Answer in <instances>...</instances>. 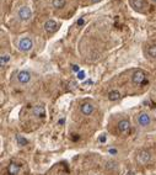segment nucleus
<instances>
[{"label": "nucleus", "mask_w": 156, "mask_h": 175, "mask_svg": "<svg viewBox=\"0 0 156 175\" xmlns=\"http://www.w3.org/2000/svg\"><path fill=\"white\" fill-rule=\"evenodd\" d=\"M137 123L140 128H147L151 125V116L147 112H140L137 117Z\"/></svg>", "instance_id": "obj_1"}, {"label": "nucleus", "mask_w": 156, "mask_h": 175, "mask_svg": "<svg viewBox=\"0 0 156 175\" xmlns=\"http://www.w3.org/2000/svg\"><path fill=\"white\" fill-rule=\"evenodd\" d=\"M17 47H19V49L21 52L27 53V52H29L31 49L33 48V42H32V40L28 38V37H22V38L19 40Z\"/></svg>", "instance_id": "obj_2"}, {"label": "nucleus", "mask_w": 156, "mask_h": 175, "mask_svg": "<svg viewBox=\"0 0 156 175\" xmlns=\"http://www.w3.org/2000/svg\"><path fill=\"white\" fill-rule=\"evenodd\" d=\"M17 17L20 21H28L32 17V11L28 6H21L17 11Z\"/></svg>", "instance_id": "obj_3"}, {"label": "nucleus", "mask_w": 156, "mask_h": 175, "mask_svg": "<svg viewBox=\"0 0 156 175\" xmlns=\"http://www.w3.org/2000/svg\"><path fill=\"white\" fill-rule=\"evenodd\" d=\"M150 160H151V153L149 151L143 149V151L138 152V154H137V162L139 164L144 165V164H147Z\"/></svg>", "instance_id": "obj_4"}, {"label": "nucleus", "mask_w": 156, "mask_h": 175, "mask_svg": "<svg viewBox=\"0 0 156 175\" xmlns=\"http://www.w3.org/2000/svg\"><path fill=\"white\" fill-rule=\"evenodd\" d=\"M145 78H146V75H145V73L143 72V70H135L134 73H133V75H132V83L133 84H135V85H140V84H143L144 81H145Z\"/></svg>", "instance_id": "obj_5"}, {"label": "nucleus", "mask_w": 156, "mask_h": 175, "mask_svg": "<svg viewBox=\"0 0 156 175\" xmlns=\"http://www.w3.org/2000/svg\"><path fill=\"white\" fill-rule=\"evenodd\" d=\"M32 115L35 116L36 119H38V120H43L44 117H46V107L43 106V105H36V106H33V109H32Z\"/></svg>", "instance_id": "obj_6"}, {"label": "nucleus", "mask_w": 156, "mask_h": 175, "mask_svg": "<svg viewBox=\"0 0 156 175\" xmlns=\"http://www.w3.org/2000/svg\"><path fill=\"white\" fill-rule=\"evenodd\" d=\"M117 128H118V132L122 133V134L127 133V132L130 130V122H129V120H128V119L120 120V121L118 122V125H117Z\"/></svg>", "instance_id": "obj_7"}, {"label": "nucleus", "mask_w": 156, "mask_h": 175, "mask_svg": "<svg viewBox=\"0 0 156 175\" xmlns=\"http://www.w3.org/2000/svg\"><path fill=\"white\" fill-rule=\"evenodd\" d=\"M93 111H95V105L91 102H84L80 106V112L85 116H90L91 113H93Z\"/></svg>", "instance_id": "obj_8"}, {"label": "nucleus", "mask_w": 156, "mask_h": 175, "mask_svg": "<svg viewBox=\"0 0 156 175\" xmlns=\"http://www.w3.org/2000/svg\"><path fill=\"white\" fill-rule=\"evenodd\" d=\"M17 81L20 83V84H27V83H29V80H31V73L28 72V70H21V72H19V74H17Z\"/></svg>", "instance_id": "obj_9"}, {"label": "nucleus", "mask_w": 156, "mask_h": 175, "mask_svg": "<svg viewBox=\"0 0 156 175\" xmlns=\"http://www.w3.org/2000/svg\"><path fill=\"white\" fill-rule=\"evenodd\" d=\"M130 5L137 11H143L147 8V3L145 0H130Z\"/></svg>", "instance_id": "obj_10"}, {"label": "nucleus", "mask_w": 156, "mask_h": 175, "mask_svg": "<svg viewBox=\"0 0 156 175\" xmlns=\"http://www.w3.org/2000/svg\"><path fill=\"white\" fill-rule=\"evenodd\" d=\"M57 27H58V23H57V21H54V20H48V21H46V23H44V30H46L48 34H53V32L57 30Z\"/></svg>", "instance_id": "obj_11"}, {"label": "nucleus", "mask_w": 156, "mask_h": 175, "mask_svg": "<svg viewBox=\"0 0 156 175\" xmlns=\"http://www.w3.org/2000/svg\"><path fill=\"white\" fill-rule=\"evenodd\" d=\"M10 62V54L9 53H2L0 54V66L3 68Z\"/></svg>", "instance_id": "obj_12"}, {"label": "nucleus", "mask_w": 156, "mask_h": 175, "mask_svg": "<svg viewBox=\"0 0 156 175\" xmlns=\"http://www.w3.org/2000/svg\"><path fill=\"white\" fill-rule=\"evenodd\" d=\"M8 173H9V175H17L20 173V165L14 164V163L10 164L8 168Z\"/></svg>", "instance_id": "obj_13"}, {"label": "nucleus", "mask_w": 156, "mask_h": 175, "mask_svg": "<svg viewBox=\"0 0 156 175\" xmlns=\"http://www.w3.org/2000/svg\"><path fill=\"white\" fill-rule=\"evenodd\" d=\"M122 98V94L118 91V90H112V91H109V94H108V99L111 100V101H117V100H119Z\"/></svg>", "instance_id": "obj_14"}, {"label": "nucleus", "mask_w": 156, "mask_h": 175, "mask_svg": "<svg viewBox=\"0 0 156 175\" xmlns=\"http://www.w3.org/2000/svg\"><path fill=\"white\" fill-rule=\"evenodd\" d=\"M65 4H67V0H53V3H52L54 9H63Z\"/></svg>", "instance_id": "obj_15"}, {"label": "nucleus", "mask_w": 156, "mask_h": 175, "mask_svg": "<svg viewBox=\"0 0 156 175\" xmlns=\"http://www.w3.org/2000/svg\"><path fill=\"white\" fill-rule=\"evenodd\" d=\"M146 54L151 58H156V46L152 45V46H149L147 49H146Z\"/></svg>", "instance_id": "obj_16"}, {"label": "nucleus", "mask_w": 156, "mask_h": 175, "mask_svg": "<svg viewBox=\"0 0 156 175\" xmlns=\"http://www.w3.org/2000/svg\"><path fill=\"white\" fill-rule=\"evenodd\" d=\"M16 142H17V144L20 145V147H23V145L27 144V139H26L25 137H22L21 134H17V136H16Z\"/></svg>", "instance_id": "obj_17"}, {"label": "nucleus", "mask_w": 156, "mask_h": 175, "mask_svg": "<svg viewBox=\"0 0 156 175\" xmlns=\"http://www.w3.org/2000/svg\"><path fill=\"white\" fill-rule=\"evenodd\" d=\"M108 153H109L111 155H117L118 151H117L116 148H108Z\"/></svg>", "instance_id": "obj_18"}, {"label": "nucleus", "mask_w": 156, "mask_h": 175, "mask_svg": "<svg viewBox=\"0 0 156 175\" xmlns=\"http://www.w3.org/2000/svg\"><path fill=\"white\" fill-rule=\"evenodd\" d=\"M78 79H80V80H82V79H85V72H82V70H80V72L78 73Z\"/></svg>", "instance_id": "obj_19"}, {"label": "nucleus", "mask_w": 156, "mask_h": 175, "mask_svg": "<svg viewBox=\"0 0 156 175\" xmlns=\"http://www.w3.org/2000/svg\"><path fill=\"white\" fill-rule=\"evenodd\" d=\"M73 70H74L75 73H79V72H80V68H79V66H76V64H75V66H73Z\"/></svg>", "instance_id": "obj_20"}, {"label": "nucleus", "mask_w": 156, "mask_h": 175, "mask_svg": "<svg viewBox=\"0 0 156 175\" xmlns=\"http://www.w3.org/2000/svg\"><path fill=\"white\" fill-rule=\"evenodd\" d=\"M99 141H100V142H106V134H105V133L101 134V137L99 138Z\"/></svg>", "instance_id": "obj_21"}, {"label": "nucleus", "mask_w": 156, "mask_h": 175, "mask_svg": "<svg viewBox=\"0 0 156 175\" xmlns=\"http://www.w3.org/2000/svg\"><path fill=\"white\" fill-rule=\"evenodd\" d=\"M85 21H84V19H79V21H78V25H82Z\"/></svg>", "instance_id": "obj_22"}, {"label": "nucleus", "mask_w": 156, "mask_h": 175, "mask_svg": "<svg viewBox=\"0 0 156 175\" xmlns=\"http://www.w3.org/2000/svg\"><path fill=\"white\" fill-rule=\"evenodd\" d=\"M65 122V120L64 119H61V120H59V125H61V123H64Z\"/></svg>", "instance_id": "obj_23"}, {"label": "nucleus", "mask_w": 156, "mask_h": 175, "mask_svg": "<svg viewBox=\"0 0 156 175\" xmlns=\"http://www.w3.org/2000/svg\"><path fill=\"white\" fill-rule=\"evenodd\" d=\"M92 3H99V2H101V0H91Z\"/></svg>", "instance_id": "obj_24"}, {"label": "nucleus", "mask_w": 156, "mask_h": 175, "mask_svg": "<svg viewBox=\"0 0 156 175\" xmlns=\"http://www.w3.org/2000/svg\"><path fill=\"white\" fill-rule=\"evenodd\" d=\"M151 2H152V3H156V0H151Z\"/></svg>", "instance_id": "obj_25"}, {"label": "nucleus", "mask_w": 156, "mask_h": 175, "mask_svg": "<svg viewBox=\"0 0 156 175\" xmlns=\"http://www.w3.org/2000/svg\"><path fill=\"white\" fill-rule=\"evenodd\" d=\"M155 120H156V113H155Z\"/></svg>", "instance_id": "obj_26"}]
</instances>
